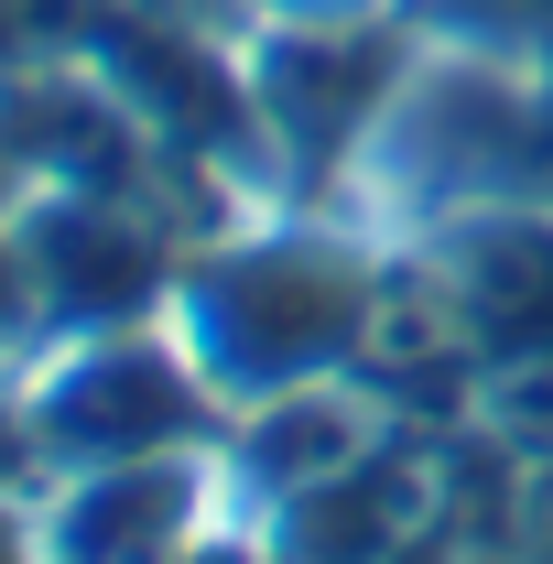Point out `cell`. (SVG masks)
<instances>
[{
    "label": "cell",
    "mask_w": 553,
    "mask_h": 564,
    "mask_svg": "<svg viewBox=\"0 0 553 564\" xmlns=\"http://www.w3.org/2000/svg\"><path fill=\"white\" fill-rule=\"evenodd\" d=\"M217 315H239V369H282V358L326 348L347 315L337 272H304V261H250V272L217 293Z\"/></svg>",
    "instance_id": "6da1fadb"
},
{
    "label": "cell",
    "mask_w": 553,
    "mask_h": 564,
    "mask_svg": "<svg viewBox=\"0 0 553 564\" xmlns=\"http://www.w3.org/2000/svg\"><path fill=\"white\" fill-rule=\"evenodd\" d=\"M55 250H44V272H66V304H120L141 293V250L120 228H44Z\"/></svg>",
    "instance_id": "7a4b0ae2"
},
{
    "label": "cell",
    "mask_w": 553,
    "mask_h": 564,
    "mask_svg": "<svg viewBox=\"0 0 553 564\" xmlns=\"http://www.w3.org/2000/svg\"><path fill=\"white\" fill-rule=\"evenodd\" d=\"M478 304L499 315V326H543L553 315V239L510 228V239L488 250V272H478Z\"/></svg>",
    "instance_id": "3957f363"
},
{
    "label": "cell",
    "mask_w": 553,
    "mask_h": 564,
    "mask_svg": "<svg viewBox=\"0 0 553 564\" xmlns=\"http://www.w3.org/2000/svg\"><path fill=\"white\" fill-rule=\"evenodd\" d=\"M380 510H369V489H326L304 521H293V564H369L380 554Z\"/></svg>",
    "instance_id": "277c9868"
},
{
    "label": "cell",
    "mask_w": 553,
    "mask_h": 564,
    "mask_svg": "<svg viewBox=\"0 0 553 564\" xmlns=\"http://www.w3.org/2000/svg\"><path fill=\"white\" fill-rule=\"evenodd\" d=\"M131 413L163 423V380H141V369H109V380H87V391H76V434H131Z\"/></svg>",
    "instance_id": "5b68a950"
}]
</instances>
